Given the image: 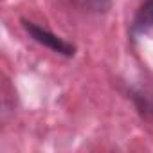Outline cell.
<instances>
[{"label": "cell", "instance_id": "6da1fadb", "mask_svg": "<svg viewBox=\"0 0 153 153\" xmlns=\"http://www.w3.org/2000/svg\"><path fill=\"white\" fill-rule=\"evenodd\" d=\"M20 22H22L24 31L29 34V38L33 42H36L42 47H47L54 54H59L63 58H74L76 52H78V47H76L72 42H67L65 38L54 34L47 27H43V25H40V24H36L33 20H27V18H22Z\"/></svg>", "mask_w": 153, "mask_h": 153}, {"label": "cell", "instance_id": "7a4b0ae2", "mask_svg": "<svg viewBox=\"0 0 153 153\" xmlns=\"http://www.w3.org/2000/svg\"><path fill=\"white\" fill-rule=\"evenodd\" d=\"M124 97L133 105L137 115L142 121L153 123V88L142 85H124L123 87Z\"/></svg>", "mask_w": 153, "mask_h": 153}, {"label": "cell", "instance_id": "3957f363", "mask_svg": "<svg viewBox=\"0 0 153 153\" xmlns=\"http://www.w3.org/2000/svg\"><path fill=\"white\" fill-rule=\"evenodd\" d=\"M153 29V0H144L137 7L130 25H128V38L137 42L139 36L149 33Z\"/></svg>", "mask_w": 153, "mask_h": 153}, {"label": "cell", "instance_id": "277c9868", "mask_svg": "<svg viewBox=\"0 0 153 153\" xmlns=\"http://www.w3.org/2000/svg\"><path fill=\"white\" fill-rule=\"evenodd\" d=\"M65 2L78 13L90 16H101L112 9V0H65Z\"/></svg>", "mask_w": 153, "mask_h": 153}, {"label": "cell", "instance_id": "5b68a950", "mask_svg": "<svg viewBox=\"0 0 153 153\" xmlns=\"http://www.w3.org/2000/svg\"><path fill=\"white\" fill-rule=\"evenodd\" d=\"M11 97H16V90H15V87L11 85V81L6 78H2V119L6 121L7 119V115L16 108V103L13 101L11 103Z\"/></svg>", "mask_w": 153, "mask_h": 153}]
</instances>
